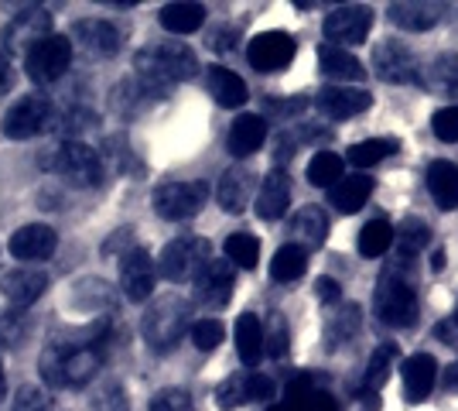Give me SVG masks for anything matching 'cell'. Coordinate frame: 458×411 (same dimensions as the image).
<instances>
[{"label":"cell","mask_w":458,"mask_h":411,"mask_svg":"<svg viewBox=\"0 0 458 411\" xmlns=\"http://www.w3.org/2000/svg\"><path fill=\"white\" fill-rule=\"evenodd\" d=\"M137 82L154 93V97H165L174 82H185L199 73V59L189 45L182 41H165V45H151V48H140L134 56Z\"/></svg>","instance_id":"cell-1"},{"label":"cell","mask_w":458,"mask_h":411,"mask_svg":"<svg viewBox=\"0 0 458 411\" xmlns=\"http://www.w3.org/2000/svg\"><path fill=\"white\" fill-rule=\"evenodd\" d=\"M414 261H390L383 268L380 281H377V292H373V309L380 315L383 326H394V330H411L418 322V292H414V274H411Z\"/></svg>","instance_id":"cell-2"},{"label":"cell","mask_w":458,"mask_h":411,"mask_svg":"<svg viewBox=\"0 0 458 411\" xmlns=\"http://www.w3.org/2000/svg\"><path fill=\"white\" fill-rule=\"evenodd\" d=\"M189 315H191L189 302H185V298H178V295H165V298L151 302V309H148L144 322H140L148 347L157 350V353L178 347V339H182L185 333H191Z\"/></svg>","instance_id":"cell-3"},{"label":"cell","mask_w":458,"mask_h":411,"mask_svg":"<svg viewBox=\"0 0 458 411\" xmlns=\"http://www.w3.org/2000/svg\"><path fill=\"white\" fill-rule=\"evenodd\" d=\"M209 240L206 236H174L172 244H165V251L157 257V274L165 281H195L202 268L209 264Z\"/></svg>","instance_id":"cell-4"},{"label":"cell","mask_w":458,"mask_h":411,"mask_svg":"<svg viewBox=\"0 0 458 411\" xmlns=\"http://www.w3.org/2000/svg\"><path fill=\"white\" fill-rule=\"evenodd\" d=\"M69 65H72V39H65V35H48L24 56V73L38 86L58 82L69 73Z\"/></svg>","instance_id":"cell-5"},{"label":"cell","mask_w":458,"mask_h":411,"mask_svg":"<svg viewBox=\"0 0 458 411\" xmlns=\"http://www.w3.org/2000/svg\"><path fill=\"white\" fill-rule=\"evenodd\" d=\"M206 196H209L206 182H161L154 189V213L168 223H182L206 206Z\"/></svg>","instance_id":"cell-6"},{"label":"cell","mask_w":458,"mask_h":411,"mask_svg":"<svg viewBox=\"0 0 458 411\" xmlns=\"http://www.w3.org/2000/svg\"><path fill=\"white\" fill-rule=\"evenodd\" d=\"M52 168H55L58 178H65V182L76 185V189L96 185V182L103 178L99 151H93V148L82 144V141H65V144H58L55 155H52Z\"/></svg>","instance_id":"cell-7"},{"label":"cell","mask_w":458,"mask_h":411,"mask_svg":"<svg viewBox=\"0 0 458 411\" xmlns=\"http://www.w3.org/2000/svg\"><path fill=\"white\" fill-rule=\"evenodd\" d=\"M373 73L377 79L390 82V86H407V82H420V69L414 52L401 45L397 39H383L373 48Z\"/></svg>","instance_id":"cell-8"},{"label":"cell","mask_w":458,"mask_h":411,"mask_svg":"<svg viewBox=\"0 0 458 411\" xmlns=\"http://www.w3.org/2000/svg\"><path fill=\"white\" fill-rule=\"evenodd\" d=\"M48 124H52V99L31 93V97H21L4 114V134L11 141H28V137L41 134Z\"/></svg>","instance_id":"cell-9"},{"label":"cell","mask_w":458,"mask_h":411,"mask_svg":"<svg viewBox=\"0 0 458 411\" xmlns=\"http://www.w3.org/2000/svg\"><path fill=\"white\" fill-rule=\"evenodd\" d=\"M270 398H274V381L257 371L233 373V377H226L219 384V391H216V401H219L223 411L243 408L250 401H270Z\"/></svg>","instance_id":"cell-10"},{"label":"cell","mask_w":458,"mask_h":411,"mask_svg":"<svg viewBox=\"0 0 458 411\" xmlns=\"http://www.w3.org/2000/svg\"><path fill=\"white\" fill-rule=\"evenodd\" d=\"M369 24H373L369 7H363V4H345V7H335V11L325 18L322 31H325V39H328V45L345 48V45H360V41H366Z\"/></svg>","instance_id":"cell-11"},{"label":"cell","mask_w":458,"mask_h":411,"mask_svg":"<svg viewBox=\"0 0 458 411\" xmlns=\"http://www.w3.org/2000/svg\"><path fill=\"white\" fill-rule=\"evenodd\" d=\"M157 281V261L144 247H134L127 254H120V292L131 302H148Z\"/></svg>","instance_id":"cell-12"},{"label":"cell","mask_w":458,"mask_h":411,"mask_svg":"<svg viewBox=\"0 0 458 411\" xmlns=\"http://www.w3.org/2000/svg\"><path fill=\"white\" fill-rule=\"evenodd\" d=\"M52 35V14L48 11H41V7H28V11H21L14 18L7 21V28H4V45L11 48V52H31L41 39H48Z\"/></svg>","instance_id":"cell-13"},{"label":"cell","mask_w":458,"mask_h":411,"mask_svg":"<svg viewBox=\"0 0 458 411\" xmlns=\"http://www.w3.org/2000/svg\"><path fill=\"white\" fill-rule=\"evenodd\" d=\"M294 52H298V41L291 39L287 31H264V35H257L250 41L247 59L257 73H277V69L291 65Z\"/></svg>","instance_id":"cell-14"},{"label":"cell","mask_w":458,"mask_h":411,"mask_svg":"<svg viewBox=\"0 0 458 411\" xmlns=\"http://www.w3.org/2000/svg\"><path fill=\"white\" fill-rule=\"evenodd\" d=\"M236 288V271L229 261H209L195 278V302L202 309H223Z\"/></svg>","instance_id":"cell-15"},{"label":"cell","mask_w":458,"mask_h":411,"mask_svg":"<svg viewBox=\"0 0 458 411\" xmlns=\"http://www.w3.org/2000/svg\"><path fill=\"white\" fill-rule=\"evenodd\" d=\"M369 103H373V97L366 90H360V86H325L315 97L318 114H325L328 120L360 117L363 110H369Z\"/></svg>","instance_id":"cell-16"},{"label":"cell","mask_w":458,"mask_h":411,"mask_svg":"<svg viewBox=\"0 0 458 411\" xmlns=\"http://www.w3.org/2000/svg\"><path fill=\"white\" fill-rule=\"evenodd\" d=\"M72 41H76L82 52L89 56H116L120 52V28L114 21H103V18H86L72 24Z\"/></svg>","instance_id":"cell-17"},{"label":"cell","mask_w":458,"mask_h":411,"mask_svg":"<svg viewBox=\"0 0 458 411\" xmlns=\"http://www.w3.org/2000/svg\"><path fill=\"white\" fill-rule=\"evenodd\" d=\"M401 377H403V398H407L411 405H420V401H428L431 391H435L438 364H435L431 353H414V356L403 360Z\"/></svg>","instance_id":"cell-18"},{"label":"cell","mask_w":458,"mask_h":411,"mask_svg":"<svg viewBox=\"0 0 458 411\" xmlns=\"http://www.w3.org/2000/svg\"><path fill=\"white\" fill-rule=\"evenodd\" d=\"M58 247V234L48 223H28L11 236V254L18 261H48Z\"/></svg>","instance_id":"cell-19"},{"label":"cell","mask_w":458,"mask_h":411,"mask_svg":"<svg viewBox=\"0 0 458 411\" xmlns=\"http://www.w3.org/2000/svg\"><path fill=\"white\" fill-rule=\"evenodd\" d=\"M253 189H257V178L250 172L247 165H233L223 172L219 185H216V199L226 213H243L253 199Z\"/></svg>","instance_id":"cell-20"},{"label":"cell","mask_w":458,"mask_h":411,"mask_svg":"<svg viewBox=\"0 0 458 411\" xmlns=\"http://www.w3.org/2000/svg\"><path fill=\"white\" fill-rule=\"evenodd\" d=\"M48 288V274L38 271V268H18L4 278V298L11 302V309H28L35 305L41 295Z\"/></svg>","instance_id":"cell-21"},{"label":"cell","mask_w":458,"mask_h":411,"mask_svg":"<svg viewBox=\"0 0 458 411\" xmlns=\"http://www.w3.org/2000/svg\"><path fill=\"white\" fill-rule=\"evenodd\" d=\"M291 206V178L287 172L274 168L270 176H264L260 189H257V216L260 219H281Z\"/></svg>","instance_id":"cell-22"},{"label":"cell","mask_w":458,"mask_h":411,"mask_svg":"<svg viewBox=\"0 0 458 411\" xmlns=\"http://www.w3.org/2000/svg\"><path fill=\"white\" fill-rule=\"evenodd\" d=\"M264 141H267V120L257 114H240L229 127L226 148L233 158H250Z\"/></svg>","instance_id":"cell-23"},{"label":"cell","mask_w":458,"mask_h":411,"mask_svg":"<svg viewBox=\"0 0 458 411\" xmlns=\"http://www.w3.org/2000/svg\"><path fill=\"white\" fill-rule=\"evenodd\" d=\"M424 182H428V193H431L438 210H445V213L458 210V165L431 161L428 172H424Z\"/></svg>","instance_id":"cell-24"},{"label":"cell","mask_w":458,"mask_h":411,"mask_svg":"<svg viewBox=\"0 0 458 411\" xmlns=\"http://www.w3.org/2000/svg\"><path fill=\"white\" fill-rule=\"evenodd\" d=\"M325 236H328V216L318 206H301L298 213L291 216V244L315 251V247L325 244Z\"/></svg>","instance_id":"cell-25"},{"label":"cell","mask_w":458,"mask_h":411,"mask_svg":"<svg viewBox=\"0 0 458 411\" xmlns=\"http://www.w3.org/2000/svg\"><path fill=\"white\" fill-rule=\"evenodd\" d=\"M236 353H240V360L247 364V367H257L260 364V356L267 353V343H264V322L257 319L253 313H243L236 319Z\"/></svg>","instance_id":"cell-26"},{"label":"cell","mask_w":458,"mask_h":411,"mask_svg":"<svg viewBox=\"0 0 458 411\" xmlns=\"http://www.w3.org/2000/svg\"><path fill=\"white\" fill-rule=\"evenodd\" d=\"M206 90H209V97L219 103V107H243L247 103V82L236 76V73H229L223 65H209L206 69Z\"/></svg>","instance_id":"cell-27"},{"label":"cell","mask_w":458,"mask_h":411,"mask_svg":"<svg viewBox=\"0 0 458 411\" xmlns=\"http://www.w3.org/2000/svg\"><path fill=\"white\" fill-rule=\"evenodd\" d=\"M360 326H363V309L356 302L339 305L335 313L325 319V343H328V350H339L345 343H352L356 333H360Z\"/></svg>","instance_id":"cell-28"},{"label":"cell","mask_w":458,"mask_h":411,"mask_svg":"<svg viewBox=\"0 0 458 411\" xmlns=\"http://www.w3.org/2000/svg\"><path fill=\"white\" fill-rule=\"evenodd\" d=\"M441 18L438 4H424V0H403V4H390V21L403 28V31H428L435 28Z\"/></svg>","instance_id":"cell-29"},{"label":"cell","mask_w":458,"mask_h":411,"mask_svg":"<svg viewBox=\"0 0 458 411\" xmlns=\"http://www.w3.org/2000/svg\"><path fill=\"white\" fill-rule=\"evenodd\" d=\"M373 193V178L369 176H345L339 185L328 189V202L339 213H360L366 206V199Z\"/></svg>","instance_id":"cell-30"},{"label":"cell","mask_w":458,"mask_h":411,"mask_svg":"<svg viewBox=\"0 0 458 411\" xmlns=\"http://www.w3.org/2000/svg\"><path fill=\"white\" fill-rule=\"evenodd\" d=\"M206 24V7L202 4H189V0H178V4H165L161 7V28L172 31V35H191Z\"/></svg>","instance_id":"cell-31"},{"label":"cell","mask_w":458,"mask_h":411,"mask_svg":"<svg viewBox=\"0 0 458 411\" xmlns=\"http://www.w3.org/2000/svg\"><path fill=\"white\" fill-rule=\"evenodd\" d=\"M287 411H335V401L332 394L322 391L311 377H298L291 388H287Z\"/></svg>","instance_id":"cell-32"},{"label":"cell","mask_w":458,"mask_h":411,"mask_svg":"<svg viewBox=\"0 0 458 411\" xmlns=\"http://www.w3.org/2000/svg\"><path fill=\"white\" fill-rule=\"evenodd\" d=\"M318 65H322L325 76L343 79V86H345V82H352V79L366 76L363 62L356 59L352 52L339 48V45H322V48H318Z\"/></svg>","instance_id":"cell-33"},{"label":"cell","mask_w":458,"mask_h":411,"mask_svg":"<svg viewBox=\"0 0 458 411\" xmlns=\"http://www.w3.org/2000/svg\"><path fill=\"white\" fill-rule=\"evenodd\" d=\"M394 360H397V347L394 343H383V347L373 350L363 373V398H377V391L386 384V377L394 371Z\"/></svg>","instance_id":"cell-34"},{"label":"cell","mask_w":458,"mask_h":411,"mask_svg":"<svg viewBox=\"0 0 458 411\" xmlns=\"http://www.w3.org/2000/svg\"><path fill=\"white\" fill-rule=\"evenodd\" d=\"M394 151H401V141H394V137H369V141L352 144L345 158H349L356 168H373V165H380L383 158H390Z\"/></svg>","instance_id":"cell-35"},{"label":"cell","mask_w":458,"mask_h":411,"mask_svg":"<svg viewBox=\"0 0 458 411\" xmlns=\"http://www.w3.org/2000/svg\"><path fill=\"white\" fill-rule=\"evenodd\" d=\"M420 82L428 90H438V93H452L458 86V56L455 52H441L438 59L428 62V73L420 76Z\"/></svg>","instance_id":"cell-36"},{"label":"cell","mask_w":458,"mask_h":411,"mask_svg":"<svg viewBox=\"0 0 458 411\" xmlns=\"http://www.w3.org/2000/svg\"><path fill=\"white\" fill-rule=\"evenodd\" d=\"M397 257H403V261H414V257L431 244V227L424 223V219H418V216H407L401 223V230H397Z\"/></svg>","instance_id":"cell-37"},{"label":"cell","mask_w":458,"mask_h":411,"mask_svg":"<svg viewBox=\"0 0 458 411\" xmlns=\"http://www.w3.org/2000/svg\"><path fill=\"white\" fill-rule=\"evenodd\" d=\"M308 268V251L298 247V244H284L274 261H270V278L274 281H298Z\"/></svg>","instance_id":"cell-38"},{"label":"cell","mask_w":458,"mask_h":411,"mask_svg":"<svg viewBox=\"0 0 458 411\" xmlns=\"http://www.w3.org/2000/svg\"><path fill=\"white\" fill-rule=\"evenodd\" d=\"M345 161L335 151H318V155L308 161V182L318 185V189H332L343 182Z\"/></svg>","instance_id":"cell-39"},{"label":"cell","mask_w":458,"mask_h":411,"mask_svg":"<svg viewBox=\"0 0 458 411\" xmlns=\"http://www.w3.org/2000/svg\"><path fill=\"white\" fill-rule=\"evenodd\" d=\"M394 227L386 219H369L363 230H360V254L363 257H380L390 251L394 244Z\"/></svg>","instance_id":"cell-40"},{"label":"cell","mask_w":458,"mask_h":411,"mask_svg":"<svg viewBox=\"0 0 458 411\" xmlns=\"http://www.w3.org/2000/svg\"><path fill=\"white\" fill-rule=\"evenodd\" d=\"M226 261L236 264V268H257V261H260V240L253 234H229Z\"/></svg>","instance_id":"cell-41"},{"label":"cell","mask_w":458,"mask_h":411,"mask_svg":"<svg viewBox=\"0 0 458 411\" xmlns=\"http://www.w3.org/2000/svg\"><path fill=\"white\" fill-rule=\"evenodd\" d=\"M116 295L110 292V285L106 281H99V278H93V281H79L76 285V305L79 309H86V313H93L96 305H103V309H110L114 305Z\"/></svg>","instance_id":"cell-42"},{"label":"cell","mask_w":458,"mask_h":411,"mask_svg":"<svg viewBox=\"0 0 458 411\" xmlns=\"http://www.w3.org/2000/svg\"><path fill=\"white\" fill-rule=\"evenodd\" d=\"M223 336H226V330H223L219 319H199V322L191 326V343H195V350H202V353L216 350V347L223 343Z\"/></svg>","instance_id":"cell-43"},{"label":"cell","mask_w":458,"mask_h":411,"mask_svg":"<svg viewBox=\"0 0 458 411\" xmlns=\"http://www.w3.org/2000/svg\"><path fill=\"white\" fill-rule=\"evenodd\" d=\"M148 411H191V398L185 388H161L151 398Z\"/></svg>","instance_id":"cell-44"},{"label":"cell","mask_w":458,"mask_h":411,"mask_svg":"<svg viewBox=\"0 0 458 411\" xmlns=\"http://www.w3.org/2000/svg\"><path fill=\"white\" fill-rule=\"evenodd\" d=\"M431 127H435L438 141H445V144H455V141H458V107H441L438 114L431 117Z\"/></svg>","instance_id":"cell-45"},{"label":"cell","mask_w":458,"mask_h":411,"mask_svg":"<svg viewBox=\"0 0 458 411\" xmlns=\"http://www.w3.org/2000/svg\"><path fill=\"white\" fill-rule=\"evenodd\" d=\"M11 411H48V394L35 388V384H24L18 394H14V405Z\"/></svg>","instance_id":"cell-46"},{"label":"cell","mask_w":458,"mask_h":411,"mask_svg":"<svg viewBox=\"0 0 458 411\" xmlns=\"http://www.w3.org/2000/svg\"><path fill=\"white\" fill-rule=\"evenodd\" d=\"M264 343H267L270 356H284L287 353V326L281 315L270 319V330H264Z\"/></svg>","instance_id":"cell-47"},{"label":"cell","mask_w":458,"mask_h":411,"mask_svg":"<svg viewBox=\"0 0 458 411\" xmlns=\"http://www.w3.org/2000/svg\"><path fill=\"white\" fill-rule=\"evenodd\" d=\"M315 295H318V302H325V305H339V298H343L335 278H318L315 281Z\"/></svg>","instance_id":"cell-48"},{"label":"cell","mask_w":458,"mask_h":411,"mask_svg":"<svg viewBox=\"0 0 458 411\" xmlns=\"http://www.w3.org/2000/svg\"><path fill=\"white\" fill-rule=\"evenodd\" d=\"M123 388H116V384H110L106 391L99 394V401H96V408L99 411H123Z\"/></svg>","instance_id":"cell-49"},{"label":"cell","mask_w":458,"mask_h":411,"mask_svg":"<svg viewBox=\"0 0 458 411\" xmlns=\"http://www.w3.org/2000/svg\"><path fill=\"white\" fill-rule=\"evenodd\" d=\"M86 124H96L93 114H86V110H69V114L62 117V131H65V134H76Z\"/></svg>","instance_id":"cell-50"},{"label":"cell","mask_w":458,"mask_h":411,"mask_svg":"<svg viewBox=\"0 0 458 411\" xmlns=\"http://www.w3.org/2000/svg\"><path fill=\"white\" fill-rule=\"evenodd\" d=\"M14 86V65H11V56L0 48V97Z\"/></svg>","instance_id":"cell-51"},{"label":"cell","mask_w":458,"mask_h":411,"mask_svg":"<svg viewBox=\"0 0 458 411\" xmlns=\"http://www.w3.org/2000/svg\"><path fill=\"white\" fill-rule=\"evenodd\" d=\"M233 39H236V31L219 28V31L212 35V48H216V52H229V48H233Z\"/></svg>","instance_id":"cell-52"},{"label":"cell","mask_w":458,"mask_h":411,"mask_svg":"<svg viewBox=\"0 0 458 411\" xmlns=\"http://www.w3.org/2000/svg\"><path fill=\"white\" fill-rule=\"evenodd\" d=\"M441 388H445V391H458V364L445 367V373H441Z\"/></svg>","instance_id":"cell-53"},{"label":"cell","mask_w":458,"mask_h":411,"mask_svg":"<svg viewBox=\"0 0 458 411\" xmlns=\"http://www.w3.org/2000/svg\"><path fill=\"white\" fill-rule=\"evenodd\" d=\"M4 391H7V381H4V367H0V398H4Z\"/></svg>","instance_id":"cell-54"},{"label":"cell","mask_w":458,"mask_h":411,"mask_svg":"<svg viewBox=\"0 0 458 411\" xmlns=\"http://www.w3.org/2000/svg\"><path fill=\"white\" fill-rule=\"evenodd\" d=\"M270 411H287V408H284V405H274V408H270Z\"/></svg>","instance_id":"cell-55"},{"label":"cell","mask_w":458,"mask_h":411,"mask_svg":"<svg viewBox=\"0 0 458 411\" xmlns=\"http://www.w3.org/2000/svg\"><path fill=\"white\" fill-rule=\"evenodd\" d=\"M455 326H458V309H455Z\"/></svg>","instance_id":"cell-56"}]
</instances>
